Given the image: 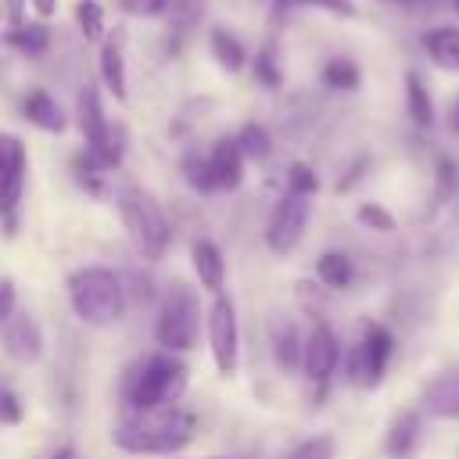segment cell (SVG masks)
Instances as JSON below:
<instances>
[{
  "mask_svg": "<svg viewBox=\"0 0 459 459\" xmlns=\"http://www.w3.org/2000/svg\"><path fill=\"white\" fill-rule=\"evenodd\" d=\"M333 455V441L330 437H312V441H305L290 459H330Z\"/></svg>",
  "mask_w": 459,
  "mask_h": 459,
  "instance_id": "d6a6232c",
  "label": "cell"
},
{
  "mask_svg": "<svg viewBox=\"0 0 459 459\" xmlns=\"http://www.w3.org/2000/svg\"><path fill=\"white\" fill-rule=\"evenodd\" d=\"M190 258H194V273H197L201 287H204V290H212V294H219V290H222V280H226L222 251H219L212 240H194Z\"/></svg>",
  "mask_w": 459,
  "mask_h": 459,
  "instance_id": "9a60e30c",
  "label": "cell"
},
{
  "mask_svg": "<svg viewBox=\"0 0 459 459\" xmlns=\"http://www.w3.org/2000/svg\"><path fill=\"white\" fill-rule=\"evenodd\" d=\"M455 179H459L455 165H452L448 158H441V161H437V179H434V201H452Z\"/></svg>",
  "mask_w": 459,
  "mask_h": 459,
  "instance_id": "4dcf8cb0",
  "label": "cell"
},
{
  "mask_svg": "<svg viewBox=\"0 0 459 459\" xmlns=\"http://www.w3.org/2000/svg\"><path fill=\"white\" fill-rule=\"evenodd\" d=\"M316 276L323 280V287L344 290V287L351 283V258L341 255V251H326V255L316 262Z\"/></svg>",
  "mask_w": 459,
  "mask_h": 459,
  "instance_id": "7402d4cb",
  "label": "cell"
},
{
  "mask_svg": "<svg viewBox=\"0 0 459 459\" xmlns=\"http://www.w3.org/2000/svg\"><path fill=\"white\" fill-rule=\"evenodd\" d=\"M0 341H4V351L18 362H36L43 355V333L29 312H11L0 323Z\"/></svg>",
  "mask_w": 459,
  "mask_h": 459,
  "instance_id": "30bf717a",
  "label": "cell"
},
{
  "mask_svg": "<svg viewBox=\"0 0 459 459\" xmlns=\"http://www.w3.org/2000/svg\"><path fill=\"white\" fill-rule=\"evenodd\" d=\"M186 387V366L172 351H158L129 369L126 377V402L136 412L169 409Z\"/></svg>",
  "mask_w": 459,
  "mask_h": 459,
  "instance_id": "3957f363",
  "label": "cell"
},
{
  "mask_svg": "<svg viewBox=\"0 0 459 459\" xmlns=\"http://www.w3.org/2000/svg\"><path fill=\"white\" fill-rule=\"evenodd\" d=\"M452 4H455V11H459V0H452Z\"/></svg>",
  "mask_w": 459,
  "mask_h": 459,
  "instance_id": "b9f144b4",
  "label": "cell"
},
{
  "mask_svg": "<svg viewBox=\"0 0 459 459\" xmlns=\"http://www.w3.org/2000/svg\"><path fill=\"white\" fill-rule=\"evenodd\" d=\"M29 7H32V14L39 22H50L57 14V0H29Z\"/></svg>",
  "mask_w": 459,
  "mask_h": 459,
  "instance_id": "74e56055",
  "label": "cell"
},
{
  "mask_svg": "<svg viewBox=\"0 0 459 459\" xmlns=\"http://www.w3.org/2000/svg\"><path fill=\"white\" fill-rule=\"evenodd\" d=\"M208 47H212V57L219 61L222 72H240L244 61H247V50H244V43L237 39V32H230V29H222V25H212V29H208Z\"/></svg>",
  "mask_w": 459,
  "mask_h": 459,
  "instance_id": "ac0fdd59",
  "label": "cell"
},
{
  "mask_svg": "<svg viewBox=\"0 0 459 459\" xmlns=\"http://www.w3.org/2000/svg\"><path fill=\"white\" fill-rule=\"evenodd\" d=\"M22 115H25L36 129H43V133H65V126H68L61 104H57L47 90H29L25 100H22Z\"/></svg>",
  "mask_w": 459,
  "mask_h": 459,
  "instance_id": "4fadbf2b",
  "label": "cell"
},
{
  "mask_svg": "<svg viewBox=\"0 0 459 459\" xmlns=\"http://www.w3.org/2000/svg\"><path fill=\"white\" fill-rule=\"evenodd\" d=\"M394 4H402V7H416V4H423V0H394Z\"/></svg>",
  "mask_w": 459,
  "mask_h": 459,
  "instance_id": "60d3db41",
  "label": "cell"
},
{
  "mask_svg": "<svg viewBox=\"0 0 459 459\" xmlns=\"http://www.w3.org/2000/svg\"><path fill=\"white\" fill-rule=\"evenodd\" d=\"M423 409L430 416H459V373H445L427 384L423 391Z\"/></svg>",
  "mask_w": 459,
  "mask_h": 459,
  "instance_id": "e0dca14e",
  "label": "cell"
},
{
  "mask_svg": "<svg viewBox=\"0 0 459 459\" xmlns=\"http://www.w3.org/2000/svg\"><path fill=\"white\" fill-rule=\"evenodd\" d=\"M194 437V416L179 409H154L140 412V420H129L115 427V445L122 452L136 455H172L186 448Z\"/></svg>",
  "mask_w": 459,
  "mask_h": 459,
  "instance_id": "6da1fadb",
  "label": "cell"
},
{
  "mask_svg": "<svg viewBox=\"0 0 459 459\" xmlns=\"http://www.w3.org/2000/svg\"><path fill=\"white\" fill-rule=\"evenodd\" d=\"M448 129H452V133L459 136V100H455V104L448 108Z\"/></svg>",
  "mask_w": 459,
  "mask_h": 459,
  "instance_id": "f35d334b",
  "label": "cell"
},
{
  "mask_svg": "<svg viewBox=\"0 0 459 459\" xmlns=\"http://www.w3.org/2000/svg\"><path fill=\"white\" fill-rule=\"evenodd\" d=\"M287 186H290V194L308 197V194L319 190V179H316V172H312L305 161H294V165L287 169Z\"/></svg>",
  "mask_w": 459,
  "mask_h": 459,
  "instance_id": "f546056e",
  "label": "cell"
},
{
  "mask_svg": "<svg viewBox=\"0 0 459 459\" xmlns=\"http://www.w3.org/2000/svg\"><path fill=\"white\" fill-rule=\"evenodd\" d=\"M75 22L90 43L104 39V7L97 0H75Z\"/></svg>",
  "mask_w": 459,
  "mask_h": 459,
  "instance_id": "d4e9b609",
  "label": "cell"
},
{
  "mask_svg": "<svg viewBox=\"0 0 459 459\" xmlns=\"http://www.w3.org/2000/svg\"><path fill=\"white\" fill-rule=\"evenodd\" d=\"M323 82H326L330 90H355V86L362 82V72H359V65L348 61V57H330V61L323 65Z\"/></svg>",
  "mask_w": 459,
  "mask_h": 459,
  "instance_id": "603a6c76",
  "label": "cell"
},
{
  "mask_svg": "<svg viewBox=\"0 0 459 459\" xmlns=\"http://www.w3.org/2000/svg\"><path fill=\"white\" fill-rule=\"evenodd\" d=\"M423 50L427 57L445 68V72H459V25H434L423 32Z\"/></svg>",
  "mask_w": 459,
  "mask_h": 459,
  "instance_id": "5bb4252c",
  "label": "cell"
},
{
  "mask_svg": "<svg viewBox=\"0 0 459 459\" xmlns=\"http://www.w3.org/2000/svg\"><path fill=\"white\" fill-rule=\"evenodd\" d=\"M118 215H122L129 237H133V244L143 258H151V262L165 258L172 230H169V219H165V212L158 208V201L151 194H143L136 186H126L118 194Z\"/></svg>",
  "mask_w": 459,
  "mask_h": 459,
  "instance_id": "277c9868",
  "label": "cell"
},
{
  "mask_svg": "<svg viewBox=\"0 0 459 459\" xmlns=\"http://www.w3.org/2000/svg\"><path fill=\"white\" fill-rule=\"evenodd\" d=\"M341 362V344H337V333L326 326V323H316L308 341H305V351H301V366L312 380H330V373L337 369Z\"/></svg>",
  "mask_w": 459,
  "mask_h": 459,
  "instance_id": "8fae6325",
  "label": "cell"
},
{
  "mask_svg": "<svg viewBox=\"0 0 459 459\" xmlns=\"http://www.w3.org/2000/svg\"><path fill=\"white\" fill-rule=\"evenodd\" d=\"M11 312H14V287H11V280H4V283H0V323H4Z\"/></svg>",
  "mask_w": 459,
  "mask_h": 459,
  "instance_id": "8d00e7d4",
  "label": "cell"
},
{
  "mask_svg": "<svg viewBox=\"0 0 459 459\" xmlns=\"http://www.w3.org/2000/svg\"><path fill=\"white\" fill-rule=\"evenodd\" d=\"M276 362L283 369H294L301 362V344H298L294 326H280V333H276Z\"/></svg>",
  "mask_w": 459,
  "mask_h": 459,
  "instance_id": "f1b7e54d",
  "label": "cell"
},
{
  "mask_svg": "<svg viewBox=\"0 0 459 459\" xmlns=\"http://www.w3.org/2000/svg\"><path fill=\"white\" fill-rule=\"evenodd\" d=\"M100 82L108 86V93L115 100H126L129 97V86H126V57L118 50V43H104L100 47Z\"/></svg>",
  "mask_w": 459,
  "mask_h": 459,
  "instance_id": "ffe728a7",
  "label": "cell"
},
{
  "mask_svg": "<svg viewBox=\"0 0 459 459\" xmlns=\"http://www.w3.org/2000/svg\"><path fill=\"white\" fill-rule=\"evenodd\" d=\"M233 140H237V147H240L244 158L265 161V158L273 154V140H269V133H265L258 122H247V126L240 129V136H233Z\"/></svg>",
  "mask_w": 459,
  "mask_h": 459,
  "instance_id": "cb8c5ba5",
  "label": "cell"
},
{
  "mask_svg": "<svg viewBox=\"0 0 459 459\" xmlns=\"http://www.w3.org/2000/svg\"><path fill=\"white\" fill-rule=\"evenodd\" d=\"M0 14H4L7 29L22 25V22H25V0H0Z\"/></svg>",
  "mask_w": 459,
  "mask_h": 459,
  "instance_id": "e575fe53",
  "label": "cell"
},
{
  "mask_svg": "<svg viewBox=\"0 0 459 459\" xmlns=\"http://www.w3.org/2000/svg\"><path fill=\"white\" fill-rule=\"evenodd\" d=\"M54 459H75V452H72V448H57Z\"/></svg>",
  "mask_w": 459,
  "mask_h": 459,
  "instance_id": "ab89813d",
  "label": "cell"
},
{
  "mask_svg": "<svg viewBox=\"0 0 459 459\" xmlns=\"http://www.w3.org/2000/svg\"><path fill=\"white\" fill-rule=\"evenodd\" d=\"M197 330H201V308H197V294L183 283H176L158 312V326L154 337L165 351H190L197 344Z\"/></svg>",
  "mask_w": 459,
  "mask_h": 459,
  "instance_id": "5b68a950",
  "label": "cell"
},
{
  "mask_svg": "<svg viewBox=\"0 0 459 459\" xmlns=\"http://www.w3.org/2000/svg\"><path fill=\"white\" fill-rule=\"evenodd\" d=\"M255 79L265 86V90H280L283 86V72H280V61H276V50L265 47L255 54Z\"/></svg>",
  "mask_w": 459,
  "mask_h": 459,
  "instance_id": "4316f807",
  "label": "cell"
},
{
  "mask_svg": "<svg viewBox=\"0 0 459 459\" xmlns=\"http://www.w3.org/2000/svg\"><path fill=\"white\" fill-rule=\"evenodd\" d=\"M420 445V412L405 409L394 416V423L387 427V437H384V448L391 459H409Z\"/></svg>",
  "mask_w": 459,
  "mask_h": 459,
  "instance_id": "2e32d148",
  "label": "cell"
},
{
  "mask_svg": "<svg viewBox=\"0 0 459 459\" xmlns=\"http://www.w3.org/2000/svg\"><path fill=\"white\" fill-rule=\"evenodd\" d=\"M305 222H308V197L301 194H283L280 204L273 208L269 215V226H265V244L276 251V255H287L298 247L301 233H305Z\"/></svg>",
  "mask_w": 459,
  "mask_h": 459,
  "instance_id": "52a82bcc",
  "label": "cell"
},
{
  "mask_svg": "<svg viewBox=\"0 0 459 459\" xmlns=\"http://www.w3.org/2000/svg\"><path fill=\"white\" fill-rule=\"evenodd\" d=\"M25 169H29L25 143L4 133L0 136V215H11L18 208L22 190H25Z\"/></svg>",
  "mask_w": 459,
  "mask_h": 459,
  "instance_id": "9c48e42d",
  "label": "cell"
},
{
  "mask_svg": "<svg viewBox=\"0 0 459 459\" xmlns=\"http://www.w3.org/2000/svg\"><path fill=\"white\" fill-rule=\"evenodd\" d=\"M391 351H394V341L387 333V326L380 323H366V333L362 341L351 348L348 355V377L362 387H377L384 380V369L391 362Z\"/></svg>",
  "mask_w": 459,
  "mask_h": 459,
  "instance_id": "8992f818",
  "label": "cell"
},
{
  "mask_svg": "<svg viewBox=\"0 0 459 459\" xmlns=\"http://www.w3.org/2000/svg\"><path fill=\"white\" fill-rule=\"evenodd\" d=\"M4 43H7L11 50L25 54V57H39V54H47V47H50V32H47L43 22H22V25H14V29L4 32Z\"/></svg>",
  "mask_w": 459,
  "mask_h": 459,
  "instance_id": "d6986e66",
  "label": "cell"
},
{
  "mask_svg": "<svg viewBox=\"0 0 459 459\" xmlns=\"http://www.w3.org/2000/svg\"><path fill=\"white\" fill-rule=\"evenodd\" d=\"M0 423H22V402L7 387H0Z\"/></svg>",
  "mask_w": 459,
  "mask_h": 459,
  "instance_id": "836d02e7",
  "label": "cell"
},
{
  "mask_svg": "<svg viewBox=\"0 0 459 459\" xmlns=\"http://www.w3.org/2000/svg\"><path fill=\"white\" fill-rule=\"evenodd\" d=\"M405 108H409V118L420 129L434 126V104H430V93H427V86L416 72H405Z\"/></svg>",
  "mask_w": 459,
  "mask_h": 459,
  "instance_id": "44dd1931",
  "label": "cell"
},
{
  "mask_svg": "<svg viewBox=\"0 0 459 459\" xmlns=\"http://www.w3.org/2000/svg\"><path fill=\"white\" fill-rule=\"evenodd\" d=\"M118 7L133 18H161L169 11V0H118Z\"/></svg>",
  "mask_w": 459,
  "mask_h": 459,
  "instance_id": "1f68e13d",
  "label": "cell"
},
{
  "mask_svg": "<svg viewBox=\"0 0 459 459\" xmlns=\"http://www.w3.org/2000/svg\"><path fill=\"white\" fill-rule=\"evenodd\" d=\"M208 341H212L219 373L230 377L237 369V308H233V298H226L222 290L208 308Z\"/></svg>",
  "mask_w": 459,
  "mask_h": 459,
  "instance_id": "ba28073f",
  "label": "cell"
},
{
  "mask_svg": "<svg viewBox=\"0 0 459 459\" xmlns=\"http://www.w3.org/2000/svg\"><path fill=\"white\" fill-rule=\"evenodd\" d=\"M298 4H312V7H326V11H333V14H341V18H351V14H355V4H351V0H298Z\"/></svg>",
  "mask_w": 459,
  "mask_h": 459,
  "instance_id": "d590c367",
  "label": "cell"
},
{
  "mask_svg": "<svg viewBox=\"0 0 459 459\" xmlns=\"http://www.w3.org/2000/svg\"><path fill=\"white\" fill-rule=\"evenodd\" d=\"M208 165H212V176H215V186L219 190H233L240 186V176H244V154L237 147V140L222 136L215 140L212 154H208Z\"/></svg>",
  "mask_w": 459,
  "mask_h": 459,
  "instance_id": "7c38bea8",
  "label": "cell"
},
{
  "mask_svg": "<svg viewBox=\"0 0 459 459\" xmlns=\"http://www.w3.org/2000/svg\"><path fill=\"white\" fill-rule=\"evenodd\" d=\"M355 219H359L362 226H369V230H377V233H394V230H398V222H394V215H391L387 208H380V204H373V201H366V204H359V212H355Z\"/></svg>",
  "mask_w": 459,
  "mask_h": 459,
  "instance_id": "83f0119b",
  "label": "cell"
},
{
  "mask_svg": "<svg viewBox=\"0 0 459 459\" xmlns=\"http://www.w3.org/2000/svg\"><path fill=\"white\" fill-rule=\"evenodd\" d=\"M183 176H186V183H190L194 190H201V194L219 190V186H215V176H212V165H208V158H201V154H186V158H183Z\"/></svg>",
  "mask_w": 459,
  "mask_h": 459,
  "instance_id": "484cf974",
  "label": "cell"
},
{
  "mask_svg": "<svg viewBox=\"0 0 459 459\" xmlns=\"http://www.w3.org/2000/svg\"><path fill=\"white\" fill-rule=\"evenodd\" d=\"M68 301L75 316L90 326H111L126 312V287L104 265H86L68 276Z\"/></svg>",
  "mask_w": 459,
  "mask_h": 459,
  "instance_id": "7a4b0ae2",
  "label": "cell"
}]
</instances>
